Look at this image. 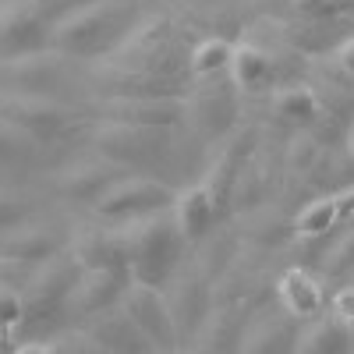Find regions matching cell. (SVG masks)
I'll use <instances>...</instances> for the list:
<instances>
[{"mask_svg":"<svg viewBox=\"0 0 354 354\" xmlns=\"http://www.w3.org/2000/svg\"><path fill=\"white\" fill-rule=\"evenodd\" d=\"M135 32V4L131 0H93L53 18L50 46L68 61H96L110 57Z\"/></svg>","mask_w":354,"mask_h":354,"instance_id":"6da1fadb","label":"cell"},{"mask_svg":"<svg viewBox=\"0 0 354 354\" xmlns=\"http://www.w3.org/2000/svg\"><path fill=\"white\" fill-rule=\"evenodd\" d=\"M113 227L121 234L128 277L138 283H149V287H167L170 277L181 270L185 245H188L181 238V227H177L174 205L149 213V216H138V220L113 223Z\"/></svg>","mask_w":354,"mask_h":354,"instance_id":"7a4b0ae2","label":"cell"},{"mask_svg":"<svg viewBox=\"0 0 354 354\" xmlns=\"http://www.w3.org/2000/svg\"><path fill=\"white\" fill-rule=\"evenodd\" d=\"M88 138L96 145V156L124 167V170H149L170 156V128L96 121Z\"/></svg>","mask_w":354,"mask_h":354,"instance_id":"3957f363","label":"cell"},{"mask_svg":"<svg viewBox=\"0 0 354 354\" xmlns=\"http://www.w3.org/2000/svg\"><path fill=\"white\" fill-rule=\"evenodd\" d=\"M0 117L11 121V124H18L21 131H28L43 149L46 145L64 142L68 135L85 128V117L78 110L64 106L61 100L28 96V93H4L0 96Z\"/></svg>","mask_w":354,"mask_h":354,"instance_id":"277c9868","label":"cell"},{"mask_svg":"<svg viewBox=\"0 0 354 354\" xmlns=\"http://www.w3.org/2000/svg\"><path fill=\"white\" fill-rule=\"evenodd\" d=\"M238 103H241V93L227 71L209 75V78H192V88L185 93V121L202 138L220 142L238 124Z\"/></svg>","mask_w":354,"mask_h":354,"instance_id":"5b68a950","label":"cell"},{"mask_svg":"<svg viewBox=\"0 0 354 354\" xmlns=\"http://www.w3.org/2000/svg\"><path fill=\"white\" fill-rule=\"evenodd\" d=\"M82 277V266L75 262V255L64 248L57 252L53 259L39 262L28 283L21 287V298H25V315L28 322L36 319H57L61 312H68V301L75 294V283Z\"/></svg>","mask_w":354,"mask_h":354,"instance_id":"8992f818","label":"cell"},{"mask_svg":"<svg viewBox=\"0 0 354 354\" xmlns=\"http://www.w3.org/2000/svg\"><path fill=\"white\" fill-rule=\"evenodd\" d=\"M174 198H177V192L167 181H156L149 174H124L121 181H113L103 192V198L93 209L103 223H124V220H138V216L170 209Z\"/></svg>","mask_w":354,"mask_h":354,"instance_id":"52a82bcc","label":"cell"},{"mask_svg":"<svg viewBox=\"0 0 354 354\" xmlns=\"http://www.w3.org/2000/svg\"><path fill=\"white\" fill-rule=\"evenodd\" d=\"M167 305L174 312L177 322V337H181V347L195 340V333L202 330V322L209 319L216 298H213V277L202 270V266H185L170 277V283L163 287Z\"/></svg>","mask_w":354,"mask_h":354,"instance_id":"ba28073f","label":"cell"},{"mask_svg":"<svg viewBox=\"0 0 354 354\" xmlns=\"http://www.w3.org/2000/svg\"><path fill=\"white\" fill-rule=\"evenodd\" d=\"M121 308H124V315L135 322V326L145 333V340L156 347V354L181 351V337H177V322H174V312L167 305L163 287H149V283L131 280L124 287Z\"/></svg>","mask_w":354,"mask_h":354,"instance_id":"9c48e42d","label":"cell"},{"mask_svg":"<svg viewBox=\"0 0 354 354\" xmlns=\"http://www.w3.org/2000/svg\"><path fill=\"white\" fill-rule=\"evenodd\" d=\"M50 15L36 0H0V61L50 46Z\"/></svg>","mask_w":354,"mask_h":354,"instance_id":"30bf717a","label":"cell"},{"mask_svg":"<svg viewBox=\"0 0 354 354\" xmlns=\"http://www.w3.org/2000/svg\"><path fill=\"white\" fill-rule=\"evenodd\" d=\"M96 121L142 124V128H174L185 121V96H145V100H96Z\"/></svg>","mask_w":354,"mask_h":354,"instance_id":"8fae6325","label":"cell"},{"mask_svg":"<svg viewBox=\"0 0 354 354\" xmlns=\"http://www.w3.org/2000/svg\"><path fill=\"white\" fill-rule=\"evenodd\" d=\"M64 61H68L64 53L46 46L36 53H21V57H11V61H0V71L18 85V93L57 100V93L64 85Z\"/></svg>","mask_w":354,"mask_h":354,"instance_id":"7c38bea8","label":"cell"},{"mask_svg":"<svg viewBox=\"0 0 354 354\" xmlns=\"http://www.w3.org/2000/svg\"><path fill=\"white\" fill-rule=\"evenodd\" d=\"M255 138H259L255 128H241L238 135H230V138L220 145V153L213 156L205 177H202V185L213 192V198L220 202V209H227V202L234 198V188H238V181H241V170L248 167V160H252L255 149H259Z\"/></svg>","mask_w":354,"mask_h":354,"instance_id":"4fadbf2b","label":"cell"},{"mask_svg":"<svg viewBox=\"0 0 354 354\" xmlns=\"http://www.w3.org/2000/svg\"><path fill=\"white\" fill-rule=\"evenodd\" d=\"M124 174H131V170H124V167H117V163L96 156V160L68 163L61 174H57L53 188H57V195H61V198H68L75 205H96L103 198V192L113 181H121Z\"/></svg>","mask_w":354,"mask_h":354,"instance_id":"5bb4252c","label":"cell"},{"mask_svg":"<svg viewBox=\"0 0 354 354\" xmlns=\"http://www.w3.org/2000/svg\"><path fill=\"white\" fill-rule=\"evenodd\" d=\"M128 283H131L128 270H82V277L75 283V294L68 301V312L82 315V319L110 312V308L121 305Z\"/></svg>","mask_w":354,"mask_h":354,"instance_id":"9a60e30c","label":"cell"},{"mask_svg":"<svg viewBox=\"0 0 354 354\" xmlns=\"http://www.w3.org/2000/svg\"><path fill=\"white\" fill-rule=\"evenodd\" d=\"M273 298H277V308L287 312L290 319L298 322H312L326 312V290H322L319 277H312L301 266H290L283 270L273 283Z\"/></svg>","mask_w":354,"mask_h":354,"instance_id":"2e32d148","label":"cell"},{"mask_svg":"<svg viewBox=\"0 0 354 354\" xmlns=\"http://www.w3.org/2000/svg\"><path fill=\"white\" fill-rule=\"evenodd\" d=\"M248 326V312L241 301L213 305L209 319L192 340V354H241V337Z\"/></svg>","mask_w":354,"mask_h":354,"instance_id":"e0dca14e","label":"cell"},{"mask_svg":"<svg viewBox=\"0 0 354 354\" xmlns=\"http://www.w3.org/2000/svg\"><path fill=\"white\" fill-rule=\"evenodd\" d=\"M354 216V185H344L337 192H326V195H315L305 209L294 216V234L305 241H319L326 238L330 230H337L344 220Z\"/></svg>","mask_w":354,"mask_h":354,"instance_id":"ac0fdd59","label":"cell"},{"mask_svg":"<svg viewBox=\"0 0 354 354\" xmlns=\"http://www.w3.org/2000/svg\"><path fill=\"white\" fill-rule=\"evenodd\" d=\"M298 337H301L298 319H290L280 308L262 312L248 319L241 337V354H298Z\"/></svg>","mask_w":354,"mask_h":354,"instance_id":"d6986e66","label":"cell"},{"mask_svg":"<svg viewBox=\"0 0 354 354\" xmlns=\"http://www.w3.org/2000/svg\"><path fill=\"white\" fill-rule=\"evenodd\" d=\"M68 252L75 255V262L82 270H128L121 234H117L113 223H93V227L75 230Z\"/></svg>","mask_w":354,"mask_h":354,"instance_id":"ffe728a7","label":"cell"},{"mask_svg":"<svg viewBox=\"0 0 354 354\" xmlns=\"http://www.w3.org/2000/svg\"><path fill=\"white\" fill-rule=\"evenodd\" d=\"M220 202L213 198V192L205 188L202 181L185 188V192H177L174 198V216H177V227H181V238L188 245H202L209 234L216 230L220 223Z\"/></svg>","mask_w":354,"mask_h":354,"instance_id":"44dd1931","label":"cell"},{"mask_svg":"<svg viewBox=\"0 0 354 354\" xmlns=\"http://www.w3.org/2000/svg\"><path fill=\"white\" fill-rule=\"evenodd\" d=\"M85 333L93 337L106 354H156V347L145 340V333L124 315V308L117 305L110 312H100L88 319Z\"/></svg>","mask_w":354,"mask_h":354,"instance_id":"7402d4cb","label":"cell"},{"mask_svg":"<svg viewBox=\"0 0 354 354\" xmlns=\"http://www.w3.org/2000/svg\"><path fill=\"white\" fill-rule=\"evenodd\" d=\"M230 82L241 96H266L277 88V61L255 43H234V57L227 68Z\"/></svg>","mask_w":354,"mask_h":354,"instance_id":"603a6c76","label":"cell"},{"mask_svg":"<svg viewBox=\"0 0 354 354\" xmlns=\"http://www.w3.org/2000/svg\"><path fill=\"white\" fill-rule=\"evenodd\" d=\"M57 252H64L61 234L43 230V227H25L21 223L18 230L0 234V255L15 259V262H25V266H39V262L53 259Z\"/></svg>","mask_w":354,"mask_h":354,"instance_id":"cb8c5ba5","label":"cell"},{"mask_svg":"<svg viewBox=\"0 0 354 354\" xmlns=\"http://www.w3.org/2000/svg\"><path fill=\"white\" fill-rule=\"evenodd\" d=\"M270 106H273V117L280 124L294 128V131H308L319 117V93L315 85H283V88H273L270 93Z\"/></svg>","mask_w":354,"mask_h":354,"instance_id":"d4e9b609","label":"cell"},{"mask_svg":"<svg viewBox=\"0 0 354 354\" xmlns=\"http://www.w3.org/2000/svg\"><path fill=\"white\" fill-rule=\"evenodd\" d=\"M354 351V326L337 315L322 312L319 319L305 322L298 337V354H351Z\"/></svg>","mask_w":354,"mask_h":354,"instance_id":"484cf974","label":"cell"},{"mask_svg":"<svg viewBox=\"0 0 354 354\" xmlns=\"http://www.w3.org/2000/svg\"><path fill=\"white\" fill-rule=\"evenodd\" d=\"M39 160H43V145L28 131H21L18 124L0 117V174L32 170Z\"/></svg>","mask_w":354,"mask_h":354,"instance_id":"4316f807","label":"cell"},{"mask_svg":"<svg viewBox=\"0 0 354 354\" xmlns=\"http://www.w3.org/2000/svg\"><path fill=\"white\" fill-rule=\"evenodd\" d=\"M230 57H234V43L223 36H209L192 46L188 53V75L192 78H209L230 68Z\"/></svg>","mask_w":354,"mask_h":354,"instance_id":"83f0119b","label":"cell"},{"mask_svg":"<svg viewBox=\"0 0 354 354\" xmlns=\"http://www.w3.org/2000/svg\"><path fill=\"white\" fill-rule=\"evenodd\" d=\"M25 322H28V315H25L21 287L0 283V344H8V340L25 326Z\"/></svg>","mask_w":354,"mask_h":354,"instance_id":"f1b7e54d","label":"cell"},{"mask_svg":"<svg viewBox=\"0 0 354 354\" xmlns=\"http://www.w3.org/2000/svg\"><path fill=\"white\" fill-rule=\"evenodd\" d=\"M28 220V202L21 195H11V192H0V234L8 230H18L21 223Z\"/></svg>","mask_w":354,"mask_h":354,"instance_id":"f546056e","label":"cell"},{"mask_svg":"<svg viewBox=\"0 0 354 354\" xmlns=\"http://www.w3.org/2000/svg\"><path fill=\"white\" fill-rule=\"evenodd\" d=\"M290 8L305 21H326L344 11V0H290Z\"/></svg>","mask_w":354,"mask_h":354,"instance_id":"4dcf8cb0","label":"cell"},{"mask_svg":"<svg viewBox=\"0 0 354 354\" xmlns=\"http://www.w3.org/2000/svg\"><path fill=\"white\" fill-rule=\"evenodd\" d=\"M57 344V354H106L93 337H88L85 330H71V333H61L53 340Z\"/></svg>","mask_w":354,"mask_h":354,"instance_id":"1f68e13d","label":"cell"},{"mask_svg":"<svg viewBox=\"0 0 354 354\" xmlns=\"http://www.w3.org/2000/svg\"><path fill=\"white\" fill-rule=\"evenodd\" d=\"M330 315H337L340 322H347V326H354V280L337 287L330 294Z\"/></svg>","mask_w":354,"mask_h":354,"instance_id":"d6a6232c","label":"cell"},{"mask_svg":"<svg viewBox=\"0 0 354 354\" xmlns=\"http://www.w3.org/2000/svg\"><path fill=\"white\" fill-rule=\"evenodd\" d=\"M337 64H340V71H344L347 78H354V36L337 46Z\"/></svg>","mask_w":354,"mask_h":354,"instance_id":"836d02e7","label":"cell"},{"mask_svg":"<svg viewBox=\"0 0 354 354\" xmlns=\"http://www.w3.org/2000/svg\"><path fill=\"white\" fill-rule=\"evenodd\" d=\"M340 160H344L347 170H354V117H351V124H347V131L340 138Z\"/></svg>","mask_w":354,"mask_h":354,"instance_id":"e575fe53","label":"cell"},{"mask_svg":"<svg viewBox=\"0 0 354 354\" xmlns=\"http://www.w3.org/2000/svg\"><path fill=\"white\" fill-rule=\"evenodd\" d=\"M11 354H57V344L53 340H25Z\"/></svg>","mask_w":354,"mask_h":354,"instance_id":"d590c367","label":"cell"},{"mask_svg":"<svg viewBox=\"0 0 354 354\" xmlns=\"http://www.w3.org/2000/svg\"><path fill=\"white\" fill-rule=\"evenodd\" d=\"M82 4H93V0H57V8H64V11H71V8H82Z\"/></svg>","mask_w":354,"mask_h":354,"instance_id":"8d00e7d4","label":"cell"},{"mask_svg":"<svg viewBox=\"0 0 354 354\" xmlns=\"http://www.w3.org/2000/svg\"><path fill=\"white\" fill-rule=\"evenodd\" d=\"M36 4H39V8H43V11H46V15H50V11H53V8H57V0H36Z\"/></svg>","mask_w":354,"mask_h":354,"instance_id":"74e56055","label":"cell"},{"mask_svg":"<svg viewBox=\"0 0 354 354\" xmlns=\"http://www.w3.org/2000/svg\"><path fill=\"white\" fill-rule=\"evenodd\" d=\"M174 354H181V351H174Z\"/></svg>","mask_w":354,"mask_h":354,"instance_id":"f35d334b","label":"cell"},{"mask_svg":"<svg viewBox=\"0 0 354 354\" xmlns=\"http://www.w3.org/2000/svg\"><path fill=\"white\" fill-rule=\"evenodd\" d=\"M344 4H347V0H344Z\"/></svg>","mask_w":354,"mask_h":354,"instance_id":"ab89813d","label":"cell"}]
</instances>
